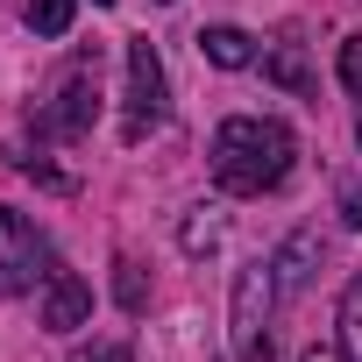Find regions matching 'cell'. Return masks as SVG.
<instances>
[{
	"label": "cell",
	"mask_w": 362,
	"mask_h": 362,
	"mask_svg": "<svg viewBox=\"0 0 362 362\" xmlns=\"http://www.w3.org/2000/svg\"><path fill=\"white\" fill-rule=\"evenodd\" d=\"M298 163V135L270 114H228L214 128V185L228 199H263L277 192Z\"/></svg>",
	"instance_id": "obj_1"
},
{
	"label": "cell",
	"mask_w": 362,
	"mask_h": 362,
	"mask_svg": "<svg viewBox=\"0 0 362 362\" xmlns=\"http://www.w3.org/2000/svg\"><path fill=\"white\" fill-rule=\"evenodd\" d=\"M277 298L284 291H277L270 256L235 270V298H228V348H235V362H270V313H277Z\"/></svg>",
	"instance_id": "obj_2"
},
{
	"label": "cell",
	"mask_w": 362,
	"mask_h": 362,
	"mask_svg": "<svg viewBox=\"0 0 362 362\" xmlns=\"http://www.w3.org/2000/svg\"><path fill=\"white\" fill-rule=\"evenodd\" d=\"M93 121H100V50H78L64 64V78H57V93H50L36 128L50 142H78V135H93Z\"/></svg>",
	"instance_id": "obj_3"
},
{
	"label": "cell",
	"mask_w": 362,
	"mask_h": 362,
	"mask_svg": "<svg viewBox=\"0 0 362 362\" xmlns=\"http://www.w3.org/2000/svg\"><path fill=\"white\" fill-rule=\"evenodd\" d=\"M50 270H57V256H50L43 228L29 214H15V206H0V298L50 284Z\"/></svg>",
	"instance_id": "obj_4"
},
{
	"label": "cell",
	"mask_w": 362,
	"mask_h": 362,
	"mask_svg": "<svg viewBox=\"0 0 362 362\" xmlns=\"http://www.w3.org/2000/svg\"><path fill=\"white\" fill-rule=\"evenodd\" d=\"M128 114H121V135L142 142L149 128H163V107H170V86H163V57L156 43H128Z\"/></svg>",
	"instance_id": "obj_5"
},
{
	"label": "cell",
	"mask_w": 362,
	"mask_h": 362,
	"mask_svg": "<svg viewBox=\"0 0 362 362\" xmlns=\"http://www.w3.org/2000/svg\"><path fill=\"white\" fill-rule=\"evenodd\" d=\"M86 313H93L86 277H78V270H50V284H43V327H50V334H78Z\"/></svg>",
	"instance_id": "obj_6"
},
{
	"label": "cell",
	"mask_w": 362,
	"mask_h": 362,
	"mask_svg": "<svg viewBox=\"0 0 362 362\" xmlns=\"http://www.w3.org/2000/svg\"><path fill=\"white\" fill-rule=\"evenodd\" d=\"M313 263H320V235H313V228H298V235H291V242L270 256L277 291H284V298H298V291H305V277H313Z\"/></svg>",
	"instance_id": "obj_7"
},
{
	"label": "cell",
	"mask_w": 362,
	"mask_h": 362,
	"mask_svg": "<svg viewBox=\"0 0 362 362\" xmlns=\"http://www.w3.org/2000/svg\"><path fill=\"white\" fill-rule=\"evenodd\" d=\"M199 50H206V64H221V71H249L256 64V36H242V29H199Z\"/></svg>",
	"instance_id": "obj_8"
},
{
	"label": "cell",
	"mask_w": 362,
	"mask_h": 362,
	"mask_svg": "<svg viewBox=\"0 0 362 362\" xmlns=\"http://www.w3.org/2000/svg\"><path fill=\"white\" fill-rule=\"evenodd\" d=\"M177 242H185V256H214L221 249V214L214 206H192L185 228H177Z\"/></svg>",
	"instance_id": "obj_9"
},
{
	"label": "cell",
	"mask_w": 362,
	"mask_h": 362,
	"mask_svg": "<svg viewBox=\"0 0 362 362\" xmlns=\"http://www.w3.org/2000/svg\"><path fill=\"white\" fill-rule=\"evenodd\" d=\"M263 71H270V78H277L284 93H298V100L313 93V71H305V57H298L291 43H284V50H270V57H263Z\"/></svg>",
	"instance_id": "obj_10"
},
{
	"label": "cell",
	"mask_w": 362,
	"mask_h": 362,
	"mask_svg": "<svg viewBox=\"0 0 362 362\" xmlns=\"http://www.w3.org/2000/svg\"><path fill=\"white\" fill-rule=\"evenodd\" d=\"M341 348H348V362H362V270L341 291Z\"/></svg>",
	"instance_id": "obj_11"
},
{
	"label": "cell",
	"mask_w": 362,
	"mask_h": 362,
	"mask_svg": "<svg viewBox=\"0 0 362 362\" xmlns=\"http://www.w3.org/2000/svg\"><path fill=\"white\" fill-rule=\"evenodd\" d=\"M71 8H78V0H22V22L36 36H64L71 29Z\"/></svg>",
	"instance_id": "obj_12"
},
{
	"label": "cell",
	"mask_w": 362,
	"mask_h": 362,
	"mask_svg": "<svg viewBox=\"0 0 362 362\" xmlns=\"http://www.w3.org/2000/svg\"><path fill=\"white\" fill-rule=\"evenodd\" d=\"M114 298H121V313H142L149 305V277H142V263H114Z\"/></svg>",
	"instance_id": "obj_13"
},
{
	"label": "cell",
	"mask_w": 362,
	"mask_h": 362,
	"mask_svg": "<svg viewBox=\"0 0 362 362\" xmlns=\"http://www.w3.org/2000/svg\"><path fill=\"white\" fill-rule=\"evenodd\" d=\"M71 362H135V341H86V348H71Z\"/></svg>",
	"instance_id": "obj_14"
},
{
	"label": "cell",
	"mask_w": 362,
	"mask_h": 362,
	"mask_svg": "<svg viewBox=\"0 0 362 362\" xmlns=\"http://www.w3.org/2000/svg\"><path fill=\"white\" fill-rule=\"evenodd\" d=\"M341 86L362 100V36H348V43H341Z\"/></svg>",
	"instance_id": "obj_15"
},
{
	"label": "cell",
	"mask_w": 362,
	"mask_h": 362,
	"mask_svg": "<svg viewBox=\"0 0 362 362\" xmlns=\"http://www.w3.org/2000/svg\"><path fill=\"white\" fill-rule=\"evenodd\" d=\"M341 221L362 228V185H341Z\"/></svg>",
	"instance_id": "obj_16"
},
{
	"label": "cell",
	"mask_w": 362,
	"mask_h": 362,
	"mask_svg": "<svg viewBox=\"0 0 362 362\" xmlns=\"http://www.w3.org/2000/svg\"><path fill=\"white\" fill-rule=\"evenodd\" d=\"M298 362H348V348H305Z\"/></svg>",
	"instance_id": "obj_17"
},
{
	"label": "cell",
	"mask_w": 362,
	"mask_h": 362,
	"mask_svg": "<svg viewBox=\"0 0 362 362\" xmlns=\"http://www.w3.org/2000/svg\"><path fill=\"white\" fill-rule=\"evenodd\" d=\"M93 8H114V0H93Z\"/></svg>",
	"instance_id": "obj_18"
}]
</instances>
